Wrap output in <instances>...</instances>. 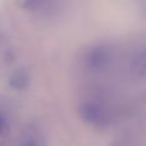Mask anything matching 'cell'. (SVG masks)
Returning a JSON list of instances; mask_svg holds the SVG:
<instances>
[{
  "mask_svg": "<svg viewBox=\"0 0 146 146\" xmlns=\"http://www.w3.org/2000/svg\"><path fill=\"white\" fill-rule=\"evenodd\" d=\"M81 118L86 123L96 127H104L110 123V114L103 104L98 101H86L80 106Z\"/></svg>",
  "mask_w": 146,
  "mask_h": 146,
  "instance_id": "6da1fadb",
  "label": "cell"
},
{
  "mask_svg": "<svg viewBox=\"0 0 146 146\" xmlns=\"http://www.w3.org/2000/svg\"><path fill=\"white\" fill-rule=\"evenodd\" d=\"M113 54L111 50L106 46H96L91 49L85 58V63L91 71H103L108 68L111 63Z\"/></svg>",
  "mask_w": 146,
  "mask_h": 146,
  "instance_id": "7a4b0ae2",
  "label": "cell"
},
{
  "mask_svg": "<svg viewBox=\"0 0 146 146\" xmlns=\"http://www.w3.org/2000/svg\"><path fill=\"white\" fill-rule=\"evenodd\" d=\"M22 146H36V141L33 139H26Z\"/></svg>",
  "mask_w": 146,
  "mask_h": 146,
  "instance_id": "52a82bcc",
  "label": "cell"
},
{
  "mask_svg": "<svg viewBox=\"0 0 146 146\" xmlns=\"http://www.w3.org/2000/svg\"><path fill=\"white\" fill-rule=\"evenodd\" d=\"M8 121L7 118H5L4 114L0 113V133H5V132L8 131Z\"/></svg>",
  "mask_w": 146,
  "mask_h": 146,
  "instance_id": "8992f818",
  "label": "cell"
},
{
  "mask_svg": "<svg viewBox=\"0 0 146 146\" xmlns=\"http://www.w3.org/2000/svg\"><path fill=\"white\" fill-rule=\"evenodd\" d=\"M9 82L14 90H25L28 86V73L23 69H19L12 76Z\"/></svg>",
  "mask_w": 146,
  "mask_h": 146,
  "instance_id": "5b68a950",
  "label": "cell"
},
{
  "mask_svg": "<svg viewBox=\"0 0 146 146\" xmlns=\"http://www.w3.org/2000/svg\"><path fill=\"white\" fill-rule=\"evenodd\" d=\"M129 69L137 77L146 76V46L139 49L129 62Z\"/></svg>",
  "mask_w": 146,
  "mask_h": 146,
  "instance_id": "277c9868",
  "label": "cell"
},
{
  "mask_svg": "<svg viewBox=\"0 0 146 146\" xmlns=\"http://www.w3.org/2000/svg\"><path fill=\"white\" fill-rule=\"evenodd\" d=\"M17 5L32 13L49 12L54 8L55 0H17Z\"/></svg>",
  "mask_w": 146,
  "mask_h": 146,
  "instance_id": "3957f363",
  "label": "cell"
}]
</instances>
